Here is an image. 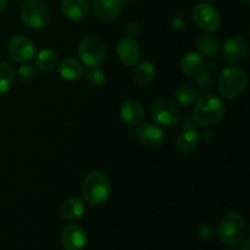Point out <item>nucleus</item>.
Segmentation results:
<instances>
[{
	"label": "nucleus",
	"instance_id": "obj_1",
	"mask_svg": "<svg viewBox=\"0 0 250 250\" xmlns=\"http://www.w3.org/2000/svg\"><path fill=\"white\" fill-rule=\"evenodd\" d=\"M195 102L197 103L193 110V120L198 126H212L224 119L226 109L217 95L204 94Z\"/></svg>",
	"mask_w": 250,
	"mask_h": 250
},
{
	"label": "nucleus",
	"instance_id": "obj_2",
	"mask_svg": "<svg viewBox=\"0 0 250 250\" xmlns=\"http://www.w3.org/2000/svg\"><path fill=\"white\" fill-rule=\"evenodd\" d=\"M112 187L109 177L102 171H90L83 181L82 193L90 205H102L109 200Z\"/></svg>",
	"mask_w": 250,
	"mask_h": 250
},
{
	"label": "nucleus",
	"instance_id": "obj_3",
	"mask_svg": "<svg viewBox=\"0 0 250 250\" xmlns=\"http://www.w3.org/2000/svg\"><path fill=\"white\" fill-rule=\"evenodd\" d=\"M248 77L243 70L238 67H227L221 71L217 80V89L222 98L234 100L241 97L247 89Z\"/></svg>",
	"mask_w": 250,
	"mask_h": 250
},
{
	"label": "nucleus",
	"instance_id": "obj_4",
	"mask_svg": "<svg viewBox=\"0 0 250 250\" xmlns=\"http://www.w3.org/2000/svg\"><path fill=\"white\" fill-rule=\"evenodd\" d=\"M247 222L239 212L232 211L225 215L217 227V236L224 243H241L247 237Z\"/></svg>",
	"mask_w": 250,
	"mask_h": 250
},
{
	"label": "nucleus",
	"instance_id": "obj_5",
	"mask_svg": "<svg viewBox=\"0 0 250 250\" xmlns=\"http://www.w3.org/2000/svg\"><path fill=\"white\" fill-rule=\"evenodd\" d=\"M21 19L29 28L41 29L48 26L51 14L45 2L41 0H27L21 9Z\"/></svg>",
	"mask_w": 250,
	"mask_h": 250
},
{
	"label": "nucleus",
	"instance_id": "obj_6",
	"mask_svg": "<svg viewBox=\"0 0 250 250\" xmlns=\"http://www.w3.org/2000/svg\"><path fill=\"white\" fill-rule=\"evenodd\" d=\"M150 114L156 124L165 127H173L178 125L182 116L178 104L170 98H160L156 100L151 106Z\"/></svg>",
	"mask_w": 250,
	"mask_h": 250
},
{
	"label": "nucleus",
	"instance_id": "obj_7",
	"mask_svg": "<svg viewBox=\"0 0 250 250\" xmlns=\"http://www.w3.org/2000/svg\"><path fill=\"white\" fill-rule=\"evenodd\" d=\"M78 55L81 61L88 67H98L106 55L104 42L94 36H89L81 42L78 46Z\"/></svg>",
	"mask_w": 250,
	"mask_h": 250
},
{
	"label": "nucleus",
	"instance_id": "obj_8",
	"mask_svg": "<svg viewBox=\"0 0 250 250\" xmlns=\"http://www.w3.org/2000/svg\"><path fill=\"white\" fill-rule=\"evenodd\" d=\"M194 23L204 32H215L221 26V15L209 2H199L193 9Z\"/></svg>",
	"mask_w": 250,
	"mask_h": 250
},
{
	"label": "nucleus",
	"instance_id": "obj_9",
	"mask_svg": "<svg viewBox=\"0 0 250 250\" xmlns=\"http://www.w3.org/2000/svg\"><path fill=\"white\" fill-rule=\"evenodd\" d=\"M7 49H9V54L12 60L20 63H26L31 61L36 54V45L24 34L12 36L9 41Z\"/></svg>",
	"mask_w": 250,
	"mask_h": 250
},
{
	"label": "nucleus",
	"instance_id": "obj_10",
	"mask_svg": "<svg viewBox=\"0 0 250 250\" xmlns=\"http://www.w3.org/2000/svg\"><path fill=\"white\" fill-rule=\"evenodd\" d=\"M248 54V42L239 34L232 36L222 45V60L229 65L239 63L246 59Z\"/></svg>",
	"mask_w": 250,
	"mask_h": 250
},
{
	"label": "nucleus",
	"instance_id": "obj_11",
	"mask_svg": "<svg viewBox=\"0 0 250 250\" xmlns=\"http://www.w3.org/2000/svg\"><path fill=\"white\" fill-rule=\"evenodd\" d=\"M125 0H94L93 14L100 22H111L121 14Z\"/></svg>",
	"mask_w": 250,
	"mask_h": 250
},
{
	"label": "nucleus",
	"instance_id": "obj_12",
	"mask_svg": "<svg viewBox=\"0 0 250 250\" xmlns=\"http://www.w3.org/2000/svg\"><path fill=\"white\" fill-rule=\"evenodd\" d=\"M61 244L65 250H83L87 246V233L78 225H68L61 232Z\"/></svg>",
	"mask_w": 250,
	"mask_h": 250
},
{
	"label": "nucleus",
	"instance_id": "obj_13",
	"mask_svg": "<svg viewBox=\"0 0 250 250\" xmlns=\"http://www.w3.org/2000/svg\"><path fill=\"white\" fill-rule=\"evenodd\" d=\"M136 134L138 141L149 148H158L165 141V133L163 128L153 122H146L141 125L137 128Z\"/></svg>",
	"mask_w": 250,
	"mask_h": 250
},
{
	"label": "nucleus",
	"instance_id": "obj_14",
	"mask_svg": "<svg viewBox=\"0 0 250 250\" xmlns=\"http://www.w3.org/2000/svg\"><path fill=\"white\" fill-rule=\"evenodd\" d=\"M116 54L119 60L125 66L136 65L141 58V48L133 38L125 37L120 39L116 45Z\"/></svg>",
	"mask_w": 250,
	"mask_h": 250
},
{
	"label": "nucleus",
	"instance_id": "obj_15",
	"mask_svg": "<svg viewBox=\"0 0 250 250\" xmlns=\"http://www.w3.org/2000/svg\"><path fill=\"white\" fill-rule=\"evenodd\" d=\"M120 115L124 122H126L128 126H136L139 125L144 119V109L143 105L138 100L129 99L122 104Z\"/></svg>",
	"mask_w": 250,
	"mask_h": 250
},
{
	"label": "nucleus",
	"instance_id": "obj_16",
	"mask_svg": "<svg viewBox=\"0 0 250 250\" xmlns=\"http://www.w3.org/2000/svg\"><path fill=\"white\" fill-rule=\"evenodd\" d=\"M88 6L87 0H62L61 2V11L67 17L68 20L72 21H78L87 16Z\"/></svg>",
	"mask_w": 250,
	"mask_h": 250
},
{
	"label": "nucleus",
	"instance_id": "obj_17",
	"mask_svg": "<svg viewBox=\"0 0 250 250\" xmlns=\"http://www.w3.org/2000/svg\"><path fill=\"white\" fill-rule=\"evenodd\" d=\"M85 211V204L81 198L73 197L68 198L61 204L60 215L62 219L67 221H75V220L81 219Z\"/></svg>",
	"mask_w": 250,
	"mask_h": 250
},
{
	"label": "nucleus",
	"instance_id": "obj_18",
	"mask_svg": "<svg viewBox=\"0 0 250 250\" xmlns=\"http://www.w3.org/2000/svg\"><path fill=\"white\" fill-rule=\"evenodd\" d=\"M199 133L195 129L188 128L178 136L177 142H176V146H177V150L181 154L189 155V154L194 153L197 150L198 146H199Z\"/></svg>",
	"mask_w": 250,
	"mask_h": 250
},
{
	"label": "nucleus",
	"instance_id": "obj_19",
	"mask_svg": "<svg viewBox=\"0 0 250 250\" xmlns=\"http://www.w3.org/2000/svg\"><path fill=\"white\" fill-rule=\"evenodd\" d=\"M59 75L65 81H77L84 75V67L76 59H65L59 65Z\"/></svg>",
	"mask_w": 250,
	"mask_h": 250
},
{
	"label": "nucleus",
	"instance_id": "obj_20",
	"mask_svg": "<svg viewBox=\"0 0 250 250\" xmlns=\"http://www.w3.org/2000/svg\"><path fill=\"white\" fill-rule=\"evenodd\" d=\"M181 71L188 77L199 75L204 68V59L199 53L190 51L187 53L181 60Z\"/></svg>",
	"mask_w": 250,
	"mask_h": 250
},
{
	"label": "nucleus",
	"instance_id": "obj_21",
	"mask_svg": "<svg viewBox=\"0 0 250 250\" xmlns=\"http://www.w3.org/2000/svg\"><path fill=\"white\" fill-rule=\"evenodd\" d=\"M156 75V67L150 61H143L139 62L133 70V82L137 85H146L153 82Z\"/></svg>",
	"mask_w": 250,
	"mask_h": 250
},
{
	"label": "nucleus",
	"instance_id": "obj_22",
	"mask_svg": "<svg viewBox=\"0 0 250 250\" xmlns=\"http://www.w3.org/2000/svg\"><path fill=\"white\" fill-rule=\"evenodd\" d=\"M58 62V55L51 49H42L36 58V67L41 72H50L55 68Z\"/></svg>",
	"mask_w": 250,
	"mask_h": 250
},
{
	"label": "nucleus",
	"instance_id": "obj_23",
	"mask_svg": "<svg viewBox=\"0 0 250 250\" xmlns=\"http://www.w3.org/2000/svg\"><path fill=\"white\" fill-rule=\"evenodd\" d=\"M198 50L200 51V55H204L207 58H214L219 53V42L211 34H200L197 41Z\"/></svg>",
	"mask_w": 250,
	"mask_h": 250
},
{
	"label": "nucleus",
	"instance_id": "obj_24",
	"mask_svg": "<svg viewBox=\"0 0 250 250\" xmlns=\"http://www.w3.org/2000/svg\"><path fill=\"white\" fill-rule=\"evenodd\" d=\"M15 80V71L10 63L0 62V97L6 94L12 87Z\"/></svg>",
	"mask_w": 250,
	"mask_h": 250
},
{
	"label": "nucleus",
	"instance_id": "obj_25",
	"mask_svg": "<svg viewBox=\"0 0 250 250\" xmlns=\"http://www.w3.org/2000/svg\"><path fill=\"white\" fill-rule=\"evenodd\" d=\"M176 100L182 106H190L197 100V93L189 85H182L176 90Z\"/></svg>",
	"mask_w": 250,
	"mask_h": 250
},
{
	"label": "nucleus",
	"instance_id": "obj_26",
	"mask_svg": "<svg viewBox=\"0 0 250 250\" xmlns=\"http://www.w3.org/2000/svg\"><path fill=\"white\" fill-rule=\"evenodd\" d=\"M16 78L21 83H31L36 78V68L29 65H22L17 68Z\"/></svg>",
	"mask_w": 250,
	"mask_h": 250
},
{
	"label": "nucleus",
	"instance_id": "obj_27",
	"mask_svg": "<svg viewBox=\"0 0 250 250\" xmlns=\"http://www.w3.org/2000/svg\"><path fill=\"white\" fill-rule=\"evenodd\" d=\"M87 78L89 84L93 85V87H100V85L104 84L105 80H106L104 71H102L98 67H93L89 71V73H88Z\"/></svg>",
	"mask_w": 250,
	"mask_h": 250
},
{
	"label": "nucleus",
	"instance_id": "obj_28",
	"mask_svg": "<svg viewBox=\"0 0 250 250\" xmlns=\"http://www.w3.org/2000/svg\"><path fill=\"white\" fill-rule=\"evenodd\" d=\"M215 231L211 226L209 225H203L198 229V236L200 237L202 239H211L214 238Z\"/></svg>",
	"mask_w": 250,
	"mask_h": 250
},
{
	"label": "nucleus",
	"instance_id": "obj_29",
	"mask_svg": "<svg viewBox=\"0 0 250 250\" xmlns=\"http://www.w3.org/2000/svg\"><path fill=\"white\" fill-rule=\"evenodd\" d=\"M198 78H197V84L198 87L200 88V89H204V88L209 87L210 82H211V77H210V75L208 72H200L199 75H197Z\"/></svg>",
	"mask_w": 250,
	"mask_h": 250
},
{
	"label": "nucleus",
	"instance_id": "obj_30",
	"mask_svg": "<svg viewBox=\"0 0 250 250\" xmlns=\"http://www.w3.org/2000/svg\"><path fill=\"white\" fill-rule=\"evenodd\" d=\"M139 32H141V26H139L138 22L131 21L127 23L126 26V33L129 38H133V37L138 36Z\"/></svg>",
	"mask_w": 250,
	"mask_h": 250
},
{
	"label": "nucleus",
	"instance_id": "obj_31",
	"mask_svg": "<svg viewBox=\"0 0 250 250\" xmlns=\"http://www.w3.org/2000/svg\"><path fill=\"white\" fill-rule=\"evenodd\" d=\"M243 243H242V246H241V250H249V248H250V238L249 237H246V238L243 239Z\"/></svg>",
	"mask_w": 250,
	"mask_h": 250
},
{
	"label": "nucleus",
	"instance_id": "obj_32",
	"mask_svg": "<svg viewBox=\"0 0 250 250\" xmlns=\"http://www.w3.org/2000/svg\"><path fill=\"white\" fill-rule=\"evenodd\" d=\"M6 5H7V0H0V14H1V12H4Z\"/></svg>",
	"mask_w": 250,
	"mask_h": 250
},
{
	"label": "nucleus",
	"instance_id": "obj_33",
	"mask_svg": "<svg viewBox=\"0 0 250 250\" xmlns=\"http://www.w3.org/2000/svg\"><path fill=\"white\" fill-rule=\"evenodd\" d=\"M207 1H209V2H215V1H219V0H207Z\"/></svg>",
	"mask_w": 250,
	"mask_h": 250
},
{
	"label": "nucleus",
	"instance_id": "obj_34",
	"mask_svg": "<svg viewBox=\"0 0 250 250\" xmlns=\"http://www.w3.org/2000/svg\"><path fill=\"white\" fill-rule=\"evenodd\" d=\"M243 1H244V2H249L250 0H243Z\"/></svg>",
	"mask_w": 250,
	"mask_h": 250
},
{
	"label": "nucleus",
	"instance_id": "obj_35",
	"mask_svg": "<svg viewBox=\"0 0 250 250\" xmlns=\"http://www.w3.org/2000/svg\"><path fill=\"white\" fill-rule=\"evenodd\" d=\"M19 1H27V0H19Z\"/></svg>",
	"mask_w": 250,
	"mask_h": 250
},
{
	"label": "nucleus",
	"instance_id": "obj_36",
	"mask_svg": "<svg viewBox=\"0 0 250 250\" xmlns=\"http://www.w3.org/2000/svg\"><path fill=\"white\" fill-rule=\"evenodd\" d=\"M129 1H134V0H129Z\"/></svg>",
	"mask_w": 250,
	"mask_h": 250
}]
</instances>
